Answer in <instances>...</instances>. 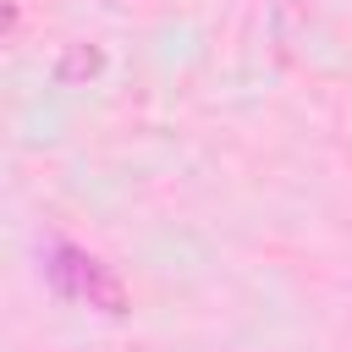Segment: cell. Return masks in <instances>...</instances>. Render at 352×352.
I'll return each mask as SVG.
<instances>
[{
	"instance_id": "cell-2",
	"label": "cell",
	"mask_w": 352,
	"mask_h": 352,
	"mask_svg": "<svg viewBox=\"0 0 352 352\" xmlns=\"http://www.w3.org/2000/svg\"><path fill=\"white\" fill-rule=\"evenodd\" d=\"M99 72H104V50L99 44H66L60 60H55V82L60 88H88Z\"/></svg>"
},
{
	"instance_id": "cell-1",
	"label": "cell",
	"mask_w": 352,
	"mask_h": 352,
	"mask_svg": "<svg viewBox=\"0 0 352 352\" xmlns=\"http://www.w3.org/2000/svg\"><path fill=\"white\" fill-rule=\"evenodd\" d=\"M44 280L66 297V302H77V308H94V314H104V319H121L126 314V286H121V275L110 270V264H99L88 248H77V242H44Z\"/></svg>"
}]
</instances>
